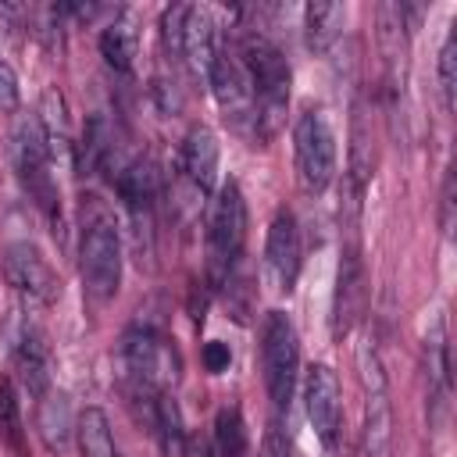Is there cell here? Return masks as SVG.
Masks as SVG:
<instances>
[{
	"instance_id": "cell-6",
	"label": "cell",
	"mask_w": 457,
	"mask_h": 457,
	"mask_svg": "<svg viewBox=\"0 0 457 457\" xmlns=\"http://www.w3.org/2000/svg\"><path fill=\"white\" fill-rule=\"evenodd\" d=\"M82 293L93 303H107L121 289V232L111 218H93L79 243Z\"/></svg>"
},
{
	"instance_id": "cell-20",
	"label": "cell",
	"mask_w": 457,
	"mask_h": 457,
	"mask_svg": "<svg viewBox=\"0 0 457 457\" xmlns=\"http://www.w3.org/2000/svg\"><path fill=\"white\" fill-rule=\"evenodd\" d=\"M343 21H346V7H339V4H311V7H303L307 46L325 54L343 36Z\"/></svg>"
},
{
	"instance_id": "cell-8",
	"label": "cell",
	"mask_w": 457,
	"mask_h": 457,
	"mask_svg": "<svg viewBox=\"0 0 457 457\" xmlns=\"http://www.w3.org/2000/svg\"><path fill=\"white\" fill-rule=\"evenodd\" d=\"M207 89L214 93L225 121L239 132V136H264L261 132V114H257V100H253V89H250V79L236 57L232 46H218V57H214V68H211V79H207Z\"/></svg>"
},
{
	"instance_id": "cell-16",
	"label": "cell",
	"mask_w": 457,
	"mask_h": 457,
	"mask_svg": "<svg viewBox=\"0 0 457 457\" xmlns=\"http://www.w3.org/2000/svg\"><path fill=\"white\" fill-rule=\"evenodd\" d=\"M36 428H39V439L50 453H61L68 446V439L75 436V418H71V403H68L64 389L50 386L36 400Z\"/></svg>"
},
{
	"instance_id": "cell-18",
	"label": "cell",
	"mask_w": 457,
	"mask_h": 457,
	"mask_svg": "<svg viewBox=\"0 0 457 457\" xmlns=\"http://www.w3.org/2000/svg\"><path fill=\"white\" fill-rule=\"evenodd\" d=\"M150 425H154V436H157L164 457H186L182 411H179V403H175L171 393H161V396L150 403Z\"/></svg>"
},
{
	"instance_id": "cell-15",
	"label": "cell",
	"mask_w": 457,
	"mask_h": 457,
	"mask_svg": "<svg viewBox=\"0 0 457 457\" xmlns=\"http://www.w3.org/2000/svg\"><path fill=\"white\" fill-rule=\"evenodd\" d=\"M11 364H14V378L21 382V389H25L32 400H39V396L54 386V382H50V350H46V343H43L39 332L25 328V332L18 336V343H14V350H11Z\"/></svg>"
},
{
	"instance_id": "cell-11",
	"label": "cell",
	"mask_w": 457,
	"mask_h": 457,
	"mask_svg": "<svg viewBox=\"0 0 457 457\" xmlns=\"http://www.w3.org/2000/svg\"><path fill=\"white\" fill-rule=\"evenodd\" d=\"M218 25L214 14L207 7L196 4H182V18H179V32H175V54L182 57V64L189 68L193 79H200L207 86L214 57H218Z\"/></svg>"
},
{
	"instance_id": "cell-22",
	"label": "cell",
	"mask_w": 457,
	"mask_h": 457,
	"mask_svg": "<svg viewBox=\"0 0 457 457\" xmlns=\"http://www.w3.org/2000/svg\"><path fill=\"white\" fill-rule=\"evenodd\" d=\"M453 89H457V32L450 25V32L439 46V93H443L446 111H453Z\"/></svg>"
},
{
	"instance_id": "cell-7",
	"label": "cell",
	"mask_w": 457,
	"mask_h": 457,
	"mask_svg": "<svg viewBox=\"0 0 457 457\" xmlns=\"http://www.w3.org/2000/svg\"><path fill=\"white\" fill-rule=\"evenodd\" d=\"M293 154H296V171L300 182L311 193H321L336 179L339 164V146H336V129L321 107H307L296 125H293Z\"/></svg>"
},
{
	"instance_id": "cell-25",
	"label": "cell",
	"mask_w": 457,
	"mask_h": 457,
	"mask_svg": "<svg viewBox=\"0 0 457 457\" xmlns=\"http://www.w3.org/2000/svg\"><path fill=\"white\" fill-rule=\"evenodd\" d=\"M228 364H232V350H228L225 343L211 339V343L204 346V368H207L211 375H221V371H225Z\"/></svg>"
},
{
	"instance_id": "cell-2",
	"label": "cell",
	"mask_w": 457,
	"mask_h": 457,
	"mask_svg": "<svg viewBox=\"0 0 457 457\" xmlns=\"http://www.w3.org/2000/svg\"><path fill=\"white\" fill-rule=\"evenodd\" d=\"M11 164L18 171V182L25 186V193L36 200V207L43 214H57V182H54V146H50V132L43 125V118L36 114H21L11 129Z\"/></svg>"
},
{
	"instance_id": "cell-1",
	"label": "cell",
	"mask_w": 457,
	"mask_h": 457,
	"mask_svg": "<svg viewBox=\"0 0 457 457\" xmlns=\"http://www.w3.org/2000/svg\"><path fill=\"white\" fill-rule=\"evenodd\" d=\"M246 79H250V89H253V100H257V114H261V132H275L278 118L286 114L289 107V82H293V71H289V61L286 54L278 50V43H271L264 32L257 29H243L232 43Z\"/></svg>"
},
{
	"instance_id": "cell-23",
	"label": "cell",
	"mask_w": 457,
	"mask_h": 457,
	"mask_svg": "<svg viewBox=\"0 0 457 457\" xmlns=\"http://www.w3.org/2000/svg\"><path fill=\"white\" fill-rule=\"evenodd\" d=\"M18 104H21L18 71L11 68V61L0 57V111H18Z\"/></svg>"
},
{
	"instance_id": "cell-3",
	"label": "cell",
	"mask_w": 457,
	"mask_h": 457,
	"mask_svg": "<svg viewBox=\"0 0 457 457\" xmlns=\"http://www.w3.org/2000/svg\"><path fill=\"white\" fill-rule=\"evenodd\" d=\"M121 364H125V378L132 386V396L154 403L161 393H171V386L179 382V350L171 346V339H164L154 328H132L121 339Z\"/></svg>"
},
{
	"instance_id": "cell-10",
	"label": "cell",
	"mask_w": 457,
	"mask_h": 457,
	"mask_svg": "<svg viewBox=\"0 0 457 457\" xmlns=\"http://www.w3.org/2000/svg\"><path fill=\"white\" fill-rule=\"evenodd\" d=\"M4 278L18 296H25L29 303H39V307H50L61 296L57 271L50 268L43 250L29 239H18L4 250Z\"/></svg>"
},
{
	"instance_id": "cell-13",
	"label": "cell",
	"mask_w": 457,
	"mask_h": 457,
	"mask_svg": "<svg viewBox=\"0 0 457 457\" xmlns=\"http://www.w3.org/2000/svg\"><path fill=\"white\" fill-rule=\"evenodd\" d=\"M303 411L314 436L332 450L343 425V400H339V378L328 364H311L303 371Z\"/></svg>"
},
{
	"instance_id": "cell-19",
	"label": "cell",
	"mask_w": 457,
	"mask_h": 457,
	"mask_svg": "<svg viewBox=\"0 0 457 457\" xmlns=\"http://www.w3.org/2000/svg\"><path fill=\"white\" fill-rule=\"evenodd\" d=\"M75 443L82 457H118L114 436H111V421L100 407H86L75 418Z\"/></svg>"
},
{
	"instance_id": "cell-4",
	"label": "cell",
	"mask_w": 457,
	"mask_h": 457,
	"mask_svg": "<svg viewBox=\"0 0 457 457\" xmlns=\"http://www.w3.org/2000/svg\"><path fill=\"white\" fill-rule=\"evenodd\" d=\"M261 371L271 407L286 414L300 382V336L286 311H271L261 325Z\"/></svg>"
},
{
	"instance_id": "cell-9",
	"label": "cell",
	"mask_w": 457,
	"mask_h": 457,
	"mask_svg": "<svg viewBox=\"0 0 457 457\" xmlns=\"http://www.w3.org/2000/svg\"><path fill=\"white\" fill-rule=\"evenodd\" d=\"M357 375L364 386V457H389V436H393L389 382L382 357L368 339L357 346Z\"/></svg>"
},
{
	"instance_id": "cell-5",
	"label": "cell",
	"mask_w": 457,
	"mask_h": 457,
	"mask_svg": "<svg viewBox=\"0 0 457 457\" xmlns=\"http://www.w3.org/2000/svg\"><path fill=\"white\" fill-rule=\"evenodd\" d=\"M246 243V200L239 182H225L214 200H211V214H207V275L214 286H225L239 253Z\"/></svg>"
},
{
	"instance_id": "cell-14",
	"label": "cell",
	"mask_w": 457,
	"mask_h": 457,
	"mask_svg": "<svg viewBox=\"0 0 457 457\" xmlns=\"http://www.w3.org/2000/svg\"><path fill=\"white\" fill-rule=\"evenodd\" d=\"M218 161H221V150H218V136L207 129V125H193L182 139V150H179V168L186 175V182L200 193V196H211L214 186H218Z\"/></svg>"
},
{
	"instance_id": "cell-12",
	"label": "cell",
	"mask_w": 457,
	"mask_h": 457,
	"mask_svg": "<svg viewBox=\"0 0 457 457\" xmlns=\"http://www.w3.org/2000/svg\"><path fill=\"white\" fill-rule=\"evenodd\" d=\"M300 261H303L300 225H296L293 211H278L268 225V239H264V275L275 293H293V286L300 278Z\"/></svg>"
},
{
	"instance_id": "cell-24",
	"label": "cell",
	"mask_w": 457,
	"mask_h": 457,
	"mask_svg": "<svg viewBox=\"0 0 457 457\" xmlns=\"http://www.w3.org/2000/svg\"><path fill=\"white\" fill-rule=\"evenodd\" d=\"M0 425H4V432H7V439L11 443H18V400H14V386L11 382H4L0 386Z\"/></svg>"
},
{
	"instance_id": "cell-21",
	"label": "cell",
	"mask_w": 457,
	"mask_h": 457,
	"mask_svg": "<svg viewBox=\"0 0 457 457\" xmlns=\"http://www.w3.org/2000/svg\"><path fill=\"white\" fill-rule=\"evenodd\" d=\"M214 446H218V457H246L250 436H246L239 407H221L218 411V418H214Z\"/></svg>"
},
{
	"instance_id": "cell-17",
	"label": "cell",
	"mask_w": 457,
	"mask_h": 457,
	"mask_svg": "<svg viewBox=\"0 0 457 457\" xmlns=\"http://www.w3.org/2000/svg\"><path fill=\"white\" fill-rule=\"evenodd\" d=\"M96 46H100V57H104L114 71H132L136 54H139V29H136L132 14L114 11V18L100 29Z\"/></svg>"
}]
</instances>
